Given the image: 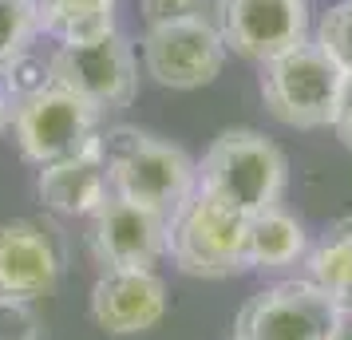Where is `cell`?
Instances as JSON below:
<instances>
[{"label": "cell", "instance_id": "6da1fadb", "mask_svg": "<svg viewBox=\"0 0 352 340\" xmlns=\"http://www.w3.org/2000/svg\"><path fill=\"white\" fill-rule=\"evenodd\" d=\"M99 150L107 159L111 194L139 202L162 218H170L198 190V162L182 146L155 139L139 127L99 131Z\"/></svg>", "mask_w": 352, "mask_h": 340}, {"label": "cell", "instance_id": "7a4b0ae2", "mask_svg": "<svg viewBox=\"0 0 352 340\" xmlns=\"http://www.w3.org/2000/svg\"><path fill=\"white\" fill-rule=\"evenodd\" d=\"M285 182L289 162L281 146L254 127L222 131L198 162V190L245 218L281 206Z\"/></svg>", "mask_w": 352, "mask_h": 340}, {"label": "cell", "instance_id": "3957f363", "mask_svg": "<svg viewBox=\"0 0 352 340\" xmlns=\"http://www.w3.org/2000/svg\"><path fill=\"white\" fill-rule=\"evenodd\" d=\"M245 214L194 190L166 222V258L194 281H226L245 273Z\"/></svg>", "mask_w": 352, "mask_h": 340}, {"label": "cell", "instance_id": "277c9868", "mask_svg": "<svg viewBox=\"0 0 352 340\" xmlns=\"http://www.w3.org/2000/svg\"><path fill=\"white\" fill-rule=\"evenodd\" d=\"M340 83L344 71L313 40H305L297 48L273 56L270 64H261V103L281 127L320 131L333 127Z\"/></svg>", "mask_w": 352, "mask_h": 340}, {"label": "cell", "instance_id": "5b68a950", "mask_svg": "<svg viewBox=\"0 0 352 340\" xmlns=\"http://www.w3.org/2000/svg\"><path fill=\"white\" fill-rule=\"evenodd\" d=\"M99 119L96 107H87L80 95H72L64 87L48 83L44 91L28 99H16L12 107V139L24 162L32 166H52L60 159H72L99 139Z\"/></svg>", "mask_w": 352, "mask_h": 340}, {"label": "cell", "instance_id": "8992f818", "mask_svg": "<svg viewBox=\"0 0 352 340\" xmlns=\"http://www.w3.org/2000/svg\"><path fill=\"white\" fill-rule=\"evenodd\" d=\"M52 83L80 95L99 115L123 111L139 95V60L123 32L99 36L87 44H56Z\"/></svg>", "mask_w": 352, "mask_h": 340}, {"label": "cell", "instance_id": "52a82bcc", "mask_svg": "<svg viewBox=\"0 0 352 340\" xmlns=\"http://www.w3.org/2000/svg\"><path fill=\"white\" fill-rule=\"evenodd\" d=\"M340 305L320 293L309 277L265 285L241 305L234 340H333Z\"/></svg>", "mask_w": 352, "mask_h": 340}, {"label": "cell", "instance_id": "ba28073f", "mask_svg": "<svg viewBox=\"0 0 352 340\" xmlns=\"http://www.w3.org/2000/svg\"><path fill=\"white\" fill-rule=\"evenodd\" d=\"M139 52H143V71L170 91L210 87L226 67V40L214 20H178L146 28Z\"/></svg>", "mask_w": 352, "mask_h": 340}, {"label": "cell", "instance_id": "9c48e42d", "mask_svg": "<svg viewBox=\"0 0 352 340\" xmlns=\"http://www.w3.org/2000/svg\"><path fill=\"white\" fill-rule=\"evenodd\" d=\"M214 24L226 52L270 64L313 36V8L309 0H214Z\"/></svg>", "mask_w": 352, "mask_h": 340}, {"label": "cell", "instance_id": "30bf717a", "mask_svg": "<svg viewBox=\"0 0 352 340\" xmlns=\"http://www.w3.org/2000/svg\"><path fill=\"white\" fill-rule=\"evenodd\" d=\"M87 249L103 269H155L166 258V222L139 202L111 194L87 218Z\"/></svg>", "mask_w": 352, "mask_h": 340}, {"label": "cell", "instance_id": "8fae6325", "mask_svg": "<svg viewBox=\"0 0 352 340\" xmlns=\"http://www.w3.org/2000/svg\"><path fill=\"white\" fill-rule=\"evenodd\" d=\"M87 313L107 337H139L166 317V285L155 269H103L91 285Z\"/></svg>", "mask_w": 352, "mask_h": 340}, {"label": "cell", "instance_id": "7c38bea8", "mask_svg": "<svg viewBox=\"0 0 352 340\" xmlns=\"http://www.w3.org/2000/svg\"><path fill=\"white\" fill-rule=\"evenodd\" d=\"M64 249L44 222H4L0 226V297L40 301L60 285Z\"/></svg>", "mask_w": 352, "mask_h": 340}, {"label": "cell", "instance_id": "4fadbf2b", "mask_svg": "<svg viewBox=\"0 0 352 340\" xmlns=\"http://www.w3.org/2000/svg\"><path fill=\"white\" fill-rule=\"evenodd\" d=\"M36 194L44 202V210L56 218H91L111 198V174H107V159L99 150V139L72 159L40 166Z\"/></svg>", "mask_w": 352, "mask_h": 340}, {"label": "cell", "instance_id": "5bb4252c", "mask_svg": "<svg viewBox=\"0 0 352 340\" xmlns=\"http://www.w3.org/2000/svg\"><path fill=\"white\" fill-rule=\"evenodd\" d=\"M309 253V234H305L301 218H293L289 210L273 206L261 210L245 222V265L250 269H289L305 261Z\"/></svg>", "mask_w": 352, "mask_h": 340}, {"label": "cell", "instance_id": "9a60e30c", "mask_svg": "<svg viewBox=\"0 0 352 340\" xmlns=\"http://www.w3.org/2000/svg\"><path fill=\"white\" fill-rule=\"evenodd\" d=\"M36 24L56 44H87L115 28V0H36Z\"/></svg>", "mask_w": 352, "mask_h": 340}, {"label": "cell", "instance_id": "2e32d148", "mask_svg": "<svg viewBox=\"0 0 352 340\" xmlns=\"http://www.w3.org/2000/svg\"><path fill=\"white\" fill-rule=\"evenodd\" d=\"M309 281L320 293H329L340 313H352V214L329 226V234L305 253Z\"/></svg>", "mask_w": 352, "mask_h": 340}, {"label": "cell", "instance_id": "e0dca14e", "mask_svg": "<svg viewBox=\"0 0 352 340\" xmlns=\"http://www.w3.org/2000/svg\"><path fill=\"white\" fill-rule=\"evenodd\" d=\"M309 40L349 76L352 71V0L329 4V8L320 12V20L313 24V36H309Z\"/></svg>", "mask_w": 352, "mask_h": 340}, {"label": "cell", "instance_id": "ac0fdd59", "mask_svg": "<svg viewBox=\"0 0 352 340\" xmlns=\"http://www.w3.org/2000/svg\"><path fill=\"white\" fill-rule=\"evenodd\" d=\"M36 32V0H0V67L32 48Z\"/></svg>", "mask_w": 352, "mask_h": 340}, {"label": "cell", "instance_id": "d6986e66", "mask_svg": "<svg viewBox=\"0 0 352 340\" xmlns=\"http://www.w3.org/2000/svg\"><path fill=\"white\" fill-rule=\"evenodd\" d=\"M0 80L8 87V95L12 99H28L36 91H44L52 83V56H40L36 48L20 52L12 64L0 67Z\"/></svg>", "mask_w": 352, "mask_h": 340}, {"label": "cell", "instance_id": "ffe728a7", "mask_svg": "<svg viewBox=\"0 0 352 340\" xmlns=\"http://www.w3.org/2000/svg\"><path fill=\"white\" fill-rule=\"evenodd\" d=\"M44 321L36 313V301L0 297V340H40Z\"/></svg>", "mask_w": 352, "mask_h": 340}, {"label": "cell", "instance_id": "44dd1931", "mask_svg": "<svg viewBox=\"0 0 352 340\" xmlns=\"http://www.w3.org/2000/svg\"><path fill=\"white\" fill-rule=\"evenodd\" d=\"M214 0H139V16L146 28L178 24V20H210Z\"/></svg>", "mask_w": 352, "mask_h": 340}, {"label": "cell", "instance_id": "7402d4cb", "mask_svg": "<svg viewBox=\"0 0 352 340\" xmlns=\"http://www.w3.org/2000/svg\"><path fill=\"white\" fill-rule=\"evenodd\" d=\"M333 135L352 150V71L340 83V99H336V115H333Z\"/></svg>", "mask_w": 352, "mask_h": 340}, {"label": "cell", "instance_id": "603a6c76", "mask_svg": "<svg viewBox=\"0 0 352 340\" xmlns=\"http://www.w3.org/2000/svg\"><path fill=\"white\" fill-rule=\"evenodd\" d=\"M12 107H16V99L8 95V87H4V80H0V135L8 131V123H12Z\"/></svg>", "mask_w": 352, "mask_h": 340}, {"label": "cell", "instance_id": "cb8c5ba5", "mask_svg": "<svg viewBox=\"0 0 352 340\" xmlns=\"http://www.w3.org/2000/svg\"><path fill=\"white\" fill-rule=\"evenodd\" d=\"M333 340H352V313H340V324H336Z\"/></svg>", "mask_w": 352, "mask_h": 340}]
</instances>
